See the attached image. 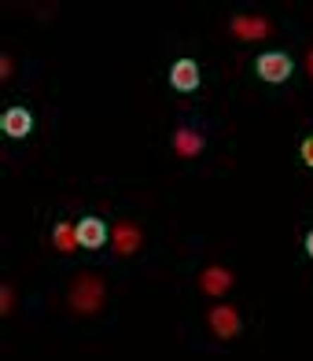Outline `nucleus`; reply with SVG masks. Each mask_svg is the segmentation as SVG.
Returning <instances> with one entry per match:
<instances>
[{
  "label": "nucleus",
  "mask_w": 313,
  "mask_h": 361,
  "mask_svg": "<svg viewBox=\"0 0 313 361\" xmlns=\"http://www.w3.org/2000/svg\"><path fill=\"white\" fill-rule=\"evenodd\" d=\"M104 281L96 273H81L78 281L70 284V291H67V302H70V310L74 314H96V310L104 306Z\"/></svg>",
  "instance_id": "nucleus-1"
},
{
  "label": "nucleus",
  "mask_w": 313,
  "mask_h": 361,
  "mask_svg": "<svg viewBox=\"0 0 313 361\" xmlns=\"http://www.w3.org/2000/svg\"><path fill=\"white\" fill-rule=\"evenodd\" d=\"M254 74L266 81V85H284L295 74V59L288 52H280V48H273V52H262L254 59Z\"/></svg>",
  "instance_id": "nucleus-2"
},
{
  "label": "nucleus",
  "mask_w": 313,
  "mask_h": 361,
  "mask_svg": "<svg viewBox=\"0 0 313 361\" xmlns=\"http://www.w3.org/2000/svg\"><path fill=\"white\" fill-rule=\"evenodd\" d=\"M207 324H210V332L218 336V339H233L243 332V317H240V310L236 306H228V302H214L207 310Z\"/></svg>",
  "instance_id": "nucleus-3"
},
{
  "label": "nucleus",
  "mask_w": 313,
  "mask_h": 361,
  "mask_svg": "<svg viewBox=\"0 0 313 361\" xmlns=\"http://www.w3.org/2000/svg\"><path fill=\"white\" fill-rule=\"evenodd\" d=\"M170 147L180 155V159H195V155H203V147H207V137H203V129L200 126H177L173 129V137H170Z\"/></svg>",
  "instance_id": "nucleus-4"
},
{
  "label": "nucleus",
  "mask_w": 313,
  "mask_h": 361,
  "mask_svg": "<svg viewBox=\"0 0 313 361\" xmlns=\"http://www.w3.org/2000/svg\"><path fill=\"white\" fill-rule=\"evenodd\" d=\"M140 243H144V233H140L137 221H129V218L114 221V228H111V247H114V255H122V258H125V255H137Z\"/></svg>",
  "instance_id": "nucleus-5"
},
{
  "label": "nucleus",
  "mask_w": 313,
  "mask_h": 361,
  "mask_svg": "<svg viewBox=\"0 0 313 361\" xmlns=\"http://www.w3.org/2000/svg\"><path fill=\"white\" fill-rule=\"evenodd\" d=\"M236 284V273H228L225 266H207L200 273V291L210 295V299H221V295H228Z\"/></svg>",
  "instance_id": "nucleus-6"
},
{
  "label": "nucleus",
  "mask_w": 313,
  "mask_h": 361,
  "mask_svg": "<svg viewBox=\"0 0 313 361\" xmlns=\"http://www.w3.org/2000/svg\"><path fill=\"white\" fill-rule=\"evenodd\" d=\"M107 240H111V228H107L100 218H81V221H78V247L100 251Z\"/></svg>",
  "instance_id": "nucleus-7"
},
{
  "label": "nucleus",
  "mask_w": 313,
  "mask_h": 361,
  "mask_svg": "<svg viewBox=\"0 0 313 361\" xmlns=\"http://www.w3.org/2000/svg\"><path fill=\"white\" fill-rule=\"evenodd\" d=\"M200 81H203V74H200V63H195V59H177L170 67V85L177 92H195V89H200Z\"/></svg>",
  "instance_id": "nucleus-8"
},
{
  "label": "nucleus",
  "mask_w": 313,
  "mask_h": 361,
  "mask_svg": "<svg viewBox=\"0 0 313 361\" xmlns=\"http://www.w3.org/2000/svg\"><path fill=\"white\" fill-rule=\"evenodd\" d=\"M228 30H233L240 41H258V37H269L273 34L269 19H262V15H236V19L228 23Z\"/></svg>",
  "instance_id": "nucleus-9"
},
{
  "label": "nucleus",
  "mask_w": 313,
  "mask_h": 361,
  "mask_svg": "<svg viewBox=\"0 0 313 361\" xmlns=\"http://www.w3.org/2000/svg\"><path fill=\"white\" fill-rule=\"evenodd\" d=\"M0 126H4L8 137L23 140V137L34 133V114H30V107H8L4 118H0Z\"/></svg>",
  "instance_id": "nucleus-10"
},
{
  "label": "nucleus",
  "mask_w": 313,
  "mask_h": 361,
  "mask_svg": "<svg viewBox=\"0 0 313 361\" xmlns=\"http://www.w3.org/2000/svg\"><path fill=\"white\" fill-rule=\"evenodd\" d=\"M52 243H56L63 255H70V251L78 247V225H70V221H56V225H52Z\"/></svg>",
  "instance_id": "nucleus-11"
},
{
  "label": "nucleus",
  "mask_w": 313,
  "mask_h": 361,
  "mask_svg": "<svg viewBox=\"0 0 313 361\" xmlns=\"http://www.w3.org/2000/svg\"><path fill=\"white\" fill-rule=\"evenodd\" d=\"M299 155H302V162H306V166H313V137H306V140H302Z\"/></svg>",
  "instance_id": "nucleus-12"
},
{
  "label": "nucleus",
  "mask_w": 313,
  "mask_h": 361,
  "mask_svg": "<svg viewBox=\"0 0 313 361\" xmlns=\"http://www.w3.org/2000/svg\"><path fill=\"white\" fill-rule=\"evenodd\" d=\"M0 310H4V314L11 310V288H4V291H0Z\"/></svg>",
  "instance_id": "nucleus-13"
},
{
  "label": "nucleus",
  "mask_w": 313,
  "mask_h": 361,
  "mask_svg": "<svg viewBox=\"0 0 313 361\" xmlns=\"http://www.w3.org/2000/svg\"><path fill=\"white\" fill-rule=\"evenodd\" d=\"M302 247H306V255L313 258V228H309V233H306V240H302Z\"/></svg>",
  "instance_id": "nucleus-14"
},
{
  "label": "nucleus",
  "mask_w": 313,
  "mask_h": 361,
  "mask_svg": "<svg viewBox=\"0 0 313 361\" xmlns=\"http://www.w3.org/2000/svg\"><path fill=\"white\" fill-rule=\"evenodd\" d=\"M306 67H309V78H313V48H309V59H306Z\"/></svg>",
  "instance_id": "nucleus-15"
}]
</instances>
